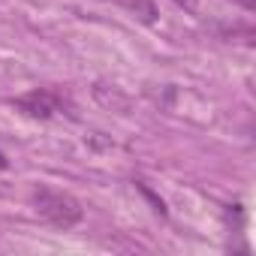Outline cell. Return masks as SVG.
Masks as SVG:
<instances>
[{
  "mask_svg": "<svg viewBox=\"0 0 256 256\" xmlns=\"http://www.w3.org/2000/svg\"><path fill=\"white\" fill-rule=\"evenodd\" d=\"M120 4H124L126 10H133L145 24H154V22H157V6L151 4V0H120Z\"/></svg>",
  "mask_w": 256,
  "mask_h": 256,
  "instance_id": "cell-3",
  "label": "cell"
},
{
  "mask_svg": "<svg viewBox=\"0 0 256 256\" xmlns=\"http://www.w3.org/2000/svg\"><path fill=\"white\" fill-rule=\"evenodd\" d=\"M232 4H238V6H244L247 12H253V10H256V0H232Z\"/></svg>",
  "mask_w": 256,
  "mask_h": 256,
  "instance_id": "cell-5",
  "label": "cell"
},
{
  "mask_svg": "<svg viewBox=\"0 0 256 256\" xmlns=\"http://www.w3.org/2000/svg\"><path fill=\"white\" fill-rule=\"evenodd\" d=\"M0 169H10V160H6V154H0Z\"/></svg>",
  "mask_w": 256,
  "mask_h": 256,
  "instance_id": "cell-6",
  "label": "cell"
},
{
  "mask_svg": "<svg viewBox=\"0 0 256 256\" xmlns=\"http://www.w3.org/2000/svg\"><path fill=\"white\" fill-rule=\"evenodd\" d=\"M30 199H34V211H36L46 223H52L54 229H72V226H78L82 217H84L82 202H78L76 196L64 193V190L36 187Z\"/></svg>",
  "mask_w": 256,
  "mask_h": 256,
  "instance_id": "cell-1",
  "label": "cell"
},
{
  "mask_svg": "<svg viewBox=\"0 0 256 256\" xmlns=\"http://www.w3.org/2000/svg\"><path fill=\"white\" fill-rule=\"evenodd\" d=\"M175 4H178L181 10H187V12H196V6H199V0H175Z\"/></svg>",
  "mask_w": 256,
  "mask_h": 256,
  "instance_id": "cell-4",
  "label": "cell"
},
{
  "mask_svg": "<svg viewBox=\"0 0 256 256\" xmlns=\"http://www.w3.org/2000/svg\"><path fill=\"white\" fill-rule=\"evenodd\" d=\"M16 108L28 118H36V120H48L54 114H60L66 108V100L52 90V88H36V90H28L16 100Z\"/></svg>",
  "mask_w": 256,
  "mask_h": 256,
  "instance_id": "cell-2",
  "label": "cell"
}]
</instances>
